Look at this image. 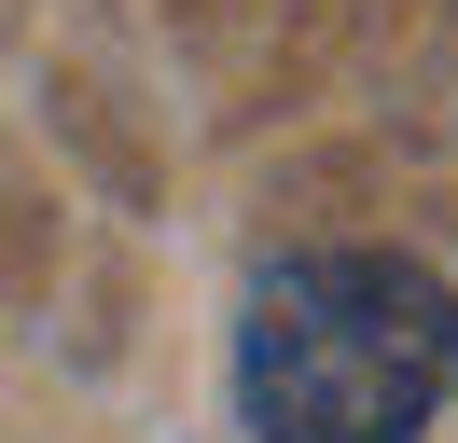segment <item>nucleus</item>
Wrapping results in <instances>:
<instances>
[{
	"label": "nucleus",
	"instance_id": "1",
	"mask_svg": "<svg viewBox=\"0 0 458 443\" xmlns=\"http://www.w3.org/2000/svg\"><path fill=\"white\" fill-rule=\"evenodd\" d=\"M458 388V291L417 249H292L236 319L250 443H417Z\"/></svg>",
	"mask_w": 458,
	"mask_h": 443
}]
</instances>
